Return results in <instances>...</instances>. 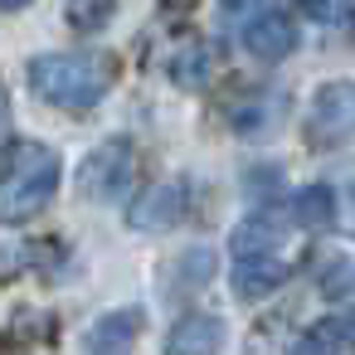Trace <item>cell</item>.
Here are the masks:
<instances>
[{"label":"cell","instance_id":"52a82bcc","mask_svg":"<svg viewBox=\"0 0 355 355\" xmlns=\"http://www.w3.org/2000/svg\"><path fill=\"white\" fill-rule=\"evenodd\" d=\"M219 350H224V321L205 311L180 316L166 336V355H219Z\"/></svg>","mask_w":355,"mask_h":355},{"label":"cell","instance_id":"3957f363","mask_svg":"<svg viewBox=\"0 0 355 355\" xmlns=\"http://www.w3.org/2000/svg\"><path fill=\"white\" fill-rule=\"evenodd\" d=\"M132 141L127 137H107L103 146H93L78 166V195L93 200V205H107V200H122L127 185H132Z\"/></svg>","mask_w":355,"mask_h":355},{"label":"cell","instance_id":"ac0fdd59","mask_svg":"<svg viewBox=\"0 0 355 355\" xmlns=\"http://www.w3.org/2000/svg\"><path fill=\"white\" fill-rule=\"evenodd\" d=\"M6 132H10V93L0 83V141H6Z\"/></svg>","mask_w":355,"mask_h":355},{"label":"cell","instance_id":"8992f818","mask_svg":"<svg viewBox=\"0 0 355 355\" xmlns=\"http://www.w3.org/2000/svg\"><path fill=\"white\" fill-rule=\"evenodd\" d=\"M239 40H243V49H248L253 59H263V64H277V59H287V54L297 49V25H292V15H282V10H268V15L248 20V25L239 30Z\"/></svg>","mask_w":355,"mask_h":355},{"label":"cell","instance_id":"ffe728a7","mask_svg":"<svg viewBox=\"0 0 355 355\" xmlns=\"http://www.w3.org/2000/svg\"><path fill=\"white\" fill-rule=\"evenodd\" d=\"M30 0H0V10H25Z\"/></svg>","mask_w":355,"mask_h":355},{"label":"cell","instance_id":"5b68a950","mask_svg":"<svg viewBox=\"0 0 355 355\" xmlns=\"http://www.w3.org/2000/svg\"><path fill=\"white\" fill-rule=\"evenodd\" d=\"M180 214H185V185H175V180L146 185V190L127 205V224L141 229V234H151V229H171Z\"/></svg>","mask_w":355,"mask_h":355},{"label":"cell","instance_id":"7c38bea8","mask_svg":"<svg viewBox=\"0 0 355 355\" xmlns=\"http://www.w3.org/2000/svg\"><path fill=\"white\" fill-rule=\"evenodd\" d=\"M277 243H282V229L268 214H253L234 229V258L239 253H277Z\"/></svg>","mask_w":355,"mask_h":355},{"label":"cell","instance_id":"ba28073f","mask_svg":"<svg viewBox=\"0 0 355 355\" xmlns=\"http://www.w3.org/2000/svg\"><path fill=\"white\" fill-rule=\"evenodd\" d=\"M282 277H287L282 253H239V258H234V292L248 297V302L268 297Z\"/></svg>","mask_w":355,"mask_h":355},{"label":"cell","instance_id":"277c9868","mask_svg":"<svg viewBox=\"0 0 355 355\" xmlns=\"http://www.w3.org/2000/svg\"><path fill=\"white\" fill-rule=\"evenodd\" d=\"M350 137V83H326L306 117V141L316 151H336Z\"/></svg>","mask_w":355,"mask_h":355},{"label":"cell","instance_id":"8fae6325","mask_svg":"<svg viewBox=\"0 0 355 355\" xmlns=\"http://www.w3.org/2000/svg\"><path fill=\"white\" fill-rule=\"evenodd\" d=\"M336 214V200H331V185H306L292 195V219L302 229H326Z\"/></svg>","mask_w":355,"mask_h":355},{"label":"cell","instance_id":"5bb4252c","mask_svg":"<svg viewBox=\"0 0 355 355\" xmlns=\"http://www.w3.org/2000/svg\"><path fill=\"white\" fill-rule=\"evenodd\" d=\"M209 69H214V54H209L205 44H195V49H185V54L171 59V78H175L180 88H200V83L209 78Z\"/></svg>","mask_w":355,"mask_h":355},{"label":"cell","instance_id":"6da1fadb","mask_svg":"<svg viewBox=\"0 0 355 355\" xmlns=\"http://www.w3.org/2000/svg\"><path fill=\"white\" fill-rule=\"evenodd\" d=\"M117 83V59L103 49H59L30 59V88L49 107L64 112H93Z\"/></svg>","mask_w":355,"mask_h":355},{"label":"cell","instance_id":"9a60e30c","mask_svg":"<svg viewBox=\"0 0 355 355\" xmlns=\"http://www.w3.org/2000/svg\"><path fill=\"white\" fill-rule=\"evenodd\" d=\"M117 15V0H69V25L83 35L107 30V20Z\"/></svg>","mask_w":355,"mask_h":355},{"label":"cell","instance_id":"e0dca14e","mask_svg":"<svg viewBox=\"0 0 355 355\" xmlns=\"http://www.w3.org/2000/svg\"><path fill=\"white\" fill-rule=\"evenodd\" d=\"M326 292H331V297H345V263H336V268H331V282H326Z\"/></svg>","mask_w":355,"mask_h":355},{"label":"cell","instance_id":"4fadbf2b","mask_svg":"<svg viewBox=\"0 0 355 355\" xmlns=\"http://www.w3.org/2000/svg\"><path fill=\"white\" fill-rule=\"evenodd\" d=\"M209 277H214V253H209V248H190V253H180V263H175V272H171V287L195 292V287H205Z\"/></svg>","mask_w":355,"mask_h":355},{"label":"cell","instance_id":"2e32d148","mask_svg":"<svg viewBox=\"0 0 355 355\" xmlns=\"http://www.w3.org/2000/svg\"><path fill=\"white\" fill-rule=\"evenodd\" d=\"M20 258H25V253H10V248H0V282L20 272Z\"/></svg>","mask_w":355,"mask_h":355},{"label":"cell","instance_id":"9c48e42d","mask_svg":"<svg viewBox=\"0 0 355 355\" xmlns=\"http://www.w3.org/2000/svg\"><path fill=\"white\" fill-rule=\"evenodd\" d=\"M137 331H141V311H137V306L107 311V316H98V321L88 326L83 345H88V355H127L132 340H137Z\"/></svg>","mask_w":355,"mask_h":355},{"label":"cell","instance_id":"30bf717a","mask_svg":"<svg viewBox=\"0 0 355 355\" xmlns=\"http://www.w3.org/2000/svg\"><path fill=\"white\" fill-rule=\"evenodd\" d=\"M350 345V321L345 316H321L316 326H306L292 345V355H340Z\"/></svg>","mask_w":355,"mask_h":355},{"label":"cell","instance_id":"d6986e66","mask_svg":"<svg viewBox=\"0 0 355 355\" xmlns=\"http://www.w3.org/2000/svg\"><path fill=\"white\" fill-rule=\"evenodd\" d=\"M219 6H224V10H234V15H243V10H258L263 0H219Z\"/></svg>","mask_w":355,"mask_h":355},{"label":"cell","instance_id":"7a4b0ae2","mask_svg":"<svg viewBox=\"0 0 355 355\" xmlns=\"http://www.w3.org/2000/svg\"><path fill=\"white\" fill-rule=\"evenodd\" d=\"M59 151L44 141H10L0 151V224H25L49 209L59 190Z\"/></svg>","mask_w":355,"mask_h":355}]
</instances>
